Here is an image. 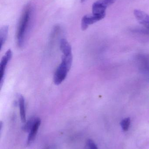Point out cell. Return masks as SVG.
<instances>
[{
    "mask_svg": "<svg viewBox=\"0 0 149 149\" xmlns=\"http://www.w3.org/2000/svg\"><path fill=\"white\" fill-rule=\"evenodd\" d=\"M12 56V52L11 50L9 49L6 52L4 56L3 57L0 63V74H1V80H0V86L1 88L4 81V74L5 70L8 63L9 62Z\"/></svg>",
    "mask_w": 149,
    "mask_h": 149,
    "instance_id": "cell-3",
    "label": "cell"
},
{
    "mask_svg": "<svg viewBox=\"0 0 149 149\" xmlns=\"http://www.w3.org/2000/svg\"><path fill=\"white\" fill-rule=\"evenodd\" d=\"M18 104H19V111H20L21 120L23 123H25L26 122L25 100L23 96L21 95H20L18 96Z\"/></svg>",
    "mask_w": 149,
    "mask_h": 149,
    "instance_id": "cell-7",
    "label": "cell"
},
{
    "mask_svg": "<svg viewBox=\"0 0 149 149\" xmlns=\"http://www.w3.org/2000/svg\"><path fill=\"white\" fill-rule=\"evenodd\" d=\"M37 117H31L28 121L25 123L24 125L23 126L22 130L26 132H29L32 127L34 125L35 122Z\"/></svg>",
    "mask_w": 149,
    "mask_h": 149,
    "instance_id": "cell-10",
    "label": "cell"
},
{
    "mask_svg": "<svg viewBox=\"0 0 149 149\" xmlns=\"http://www.w3.org/2000/svg\"><path fill=\"white\" fill-rule=\"evenodd\" d=\"M134 15L139 23L149 30V15L139 10H135Z\"/></svg>",
    "mask_w": 149,
    "mask_h": 149,
    "instance_id": "cell-5",
    "label": "cell"
},
{
    "mask_svg": "<svg viewBox=\"0 0 149 149\" xmlns=\"http://www.w3.org/2000/svg\"><path fill=\"white\" fill-rule=\"evenodd\" d=\"M41 120L37 117L33 127L29 132V136L27 141V145H30L35 140L37 134L38 129L41 124Z\"/></svg>",
    "mask_w": 149,
    "mask_h": 149,
    "instance_id": "cell-6",
    "label": "cell"
},
{
    "mask_svg": "<svg viewBox=\"0 0 149 149\" xmlns=\"http://www.w3.org/2000/svg\"><path fill=\"white\" fill-rule=\"evenodd\" d=\"M85 149H98L97 145L93 140L88 139L87 141Z\"/></svg>",
    "mask_w": 149,
    "mask_h": 149,
    "instance_id": "cell-12",
    "label": "cell"
},
{
    "mask_svg": "<svg viewBox=\"0 0 149 149\" xmlns=\"http://www.w3.org/2000/svg\"><path fill=\"white\" fill-rule=\"evenodd\" d=\"M85 0H81V2H83L85 1Z\"/></svg>",
    "mask_w": 149,
    "mask_h": 149,
    "instance_id": "cell-14",
    "label": "cell"
},
{
    "mask_svg": "<svg viewBox=\"0 0 149 149\" xmlns=\"http://www.w3.org/2000/svg\"><path fill=\"white\" fill-rule=\"evenodd\" d=\"M130 123H131V120L129 117L125 118L121 121L120 125L123 131L126 132L128 130L129 127H130Z\"/></svg>",
    "mask_w": 149,
    "mask_h": 149,
    "instance_id": "cell-11",
    "label": "cell"
},
{
    "mask_svg": "<svg viewBox=\"0 0 149 149\" xmlns=\"http://www.w3.org/2000/svg\"><path fill=\"white\" fill-rule=\"evenodd\" d=\"M31 9L29 6L24 10L19 22L17 32V41L18 46L22 47L24 43V38L30 20Z\"/></svg>",
    "mask_w": 149,
    "mask_h": 149,
    "instance_id": "cell-2",
    "label": "cell"
},
{
    "mask_svg": "<svg viewBox=\"0 0 149 149\" xmlns=\"http://www.w3.org/2000/svg\"><path fill=\"white\" fill-rule=\"evenodd\" d=\"M101 18L94 15H87L84 16L81 20V27L82 30L85 31L91 24L101 20Z\"/></svg>",
    "mask_w": 149,
    "mask_h": 149,
    "instance_id": "cell-4",
    "label": "cell"
},
{
    "mask_svg": "<svg viewBox=\"0 0 149 149\" xmlns=\"http://www.w3.org/2000/svg\"><path fill=\"white\" fill-rule=\"evenodd\" d=\"M116 1V0H98L97 2L105 8H107V7L113 4Z\"/></svg>",
    "mask_w": 149,
    "mask_h": 149,
    "instance_id": "cell-13",
    "label": "cell"
},
{
    "mask_svg": "<svg viewBox=\"0 0 149 149\" xmlns=\"http://www.w3.org/2000/svg\"><path fill=\"white\" fill-rule=\"evenodd\" d=\"M8 26H3L0 30V44H1V50L3 45L6 42L8 32Z\"/></svg>",
    "mask_w": 149,
    "mask_h": 149,
    "instance_id": "cell-9",
    "label": "cell"
},
{
    "mask_svg": "<svg viewBox=\"0 0 149 149\" xmlns=\"http://www.w3.org/2000/svg\"><path fill=\"white\" fill-rule=\"evenodd\" d=\"M60 48L63 55H70L72 54L71 45L65 38H62L60 40Z\"/></svg>",
    "mask_w": 149,
    "mask_h": 149,
    "instance_id": "cell-8",
    "label": "cell"
},
{
    "mask_svg": "<svg viewBox=\"0 0 149 149\" xmlns=\"http://www.w3.org/2000/svg\"><path fill=\"white\" fill-rule=\"evenodd\" d=\"M72 55H63L61 63L56 70L54 75V82L55 85H60L66 78L67 73L72 64Z\"/></svg>",
    "mask_w": 149,
    "mask_h": 149,
    "instance_id": "cell-1",
    "label": "cell"
}]
</instances>
